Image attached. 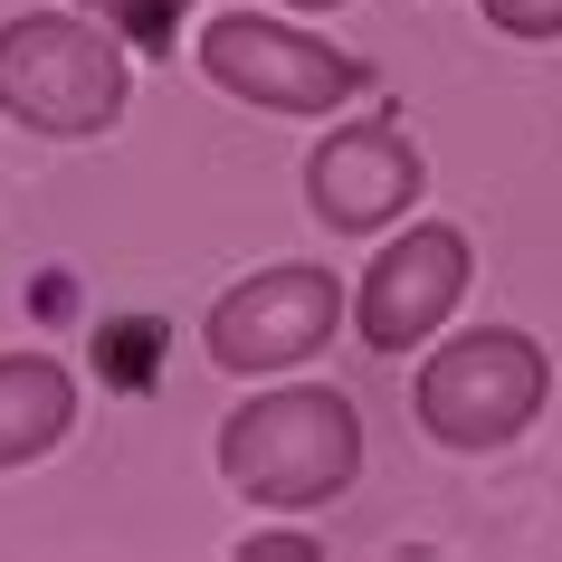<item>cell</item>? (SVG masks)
I'll return each mask as SVG.
<instances>
[{"mask_svg": "<svg viewBox=\"0 0 562 562\" xmlns=\"http://www.w3.org/2000/svg\"><path fill=\"white\" fill-rule=\"evenodd\" d=\"M220 476H229L248 505H334L362 476V411L325 382H286L258 391L220 419Z\"/></svg>", "mask_w": 562, "mask_h": 562, "instance_id": "1", "label": "cell"}, {"mask_svg": "<svg viewBox=\"0 0 562 562\" xmlns=\"http://www.w3.org/2000/svg\"><path fill=\"white\" fill-rule=\"evenodd\" d=\"M543 401H553V362H543V344L515 334V325H476V334L429 344V362H419V382H411L419 429L439 448H458V458L515 448L533 419H543Z\"/></svg>", "mask_w": 562, "mask_h": 562, "instance_id": "2", "label": "cell"}, {"mask_svg": "<svg viewBox=\"0 0 562 562\" xmlns=\"http://www.w3.org/2000/svg\"><path fill=\"white\" fill-rule=\"evenodd\" d=\"M0 115L30 134H105L124 115V38L77 0L20 10L0 30Z\"/></svg>", "mask_w": 562, "mask_h": 562, "instance_id": "3", "label": "cell"}, {"mask_svg": "<svg viewBox=\"0 0 562 562\" xmlns=\"http://www.w3.org/2000/svg\"><path fill=\"white\" fill-rule=\"evenodd\" d=\"M201 77L238 105H258V115H334V105H353L372 77L362 58H344L334 38L296 30V20H267V10H220L201 30Z\"/></svg>", "mask_w": 562, "mask_h": 562, "instance_id": "4", "label": "cell"}, {"mask_svg": "<svg viewBox=\"0 0 562 562\" xmlns=\"http://www.w3.org/2000/svg\"><path fill=\"white\" fill-rule=\"evenodd\" d=\"M344 315H353V296L334 286V267H258L201 315V353L238 382H267V372L315 362Z\"/></svg>", "mask_w": 562, "mask_h": 562, "instance_id": "5", "label": "cell"}, {"mask_svg": "<svg viewBox=\"0 0 562 562\" xmlns=\"http://www.w3.org/2000/svg\"><path fill=\"white\" fill-rule=\"evenodd\" d=\"M468 277H476L468 229H448V220H411L382 258L362 267V286H353V334L372 344V353H411V344H429V334L468 305Z\"/></svg>", "mask_w": 562, "mask_h": 562, "instance_id": "6", "label": "cell"}, {"mask_svg": "<svg viewBox=\"0 0 562 562\" xmlns=\"http://www.w3.org/2000/svg\"><path fill=\"white\" fill-rule=\"evenodd\" d=\"M419 181H429V162H419V144L391 115H353V124H334L325 144L305 153V201H315V220H325L334 238L401 229L411 201H419Z\"/></svg>", "mask_w": 562, "mask_h": 562, "instance_id": "7", "label": "cell"}, {"mask_svg": "<svg viewBox=\"0 0 562 562\" xmlns=\"http://www.w3.org/2000/svg\"><path fill=\"white\" fill-rule=\"evenodd\" d=\"M77 429V372L58 353H0V468H30Z\"/></svg>", "mask_w": 562, "mask_h": 562, "instance_id": "8", "label": "cell"}, {"mask_svg": "<svg viewBox=\"0 0 562 562\" xmlns=\"http://www.w3.org/2000/svg\"><path fill=\"white\" fill-rule=\"evenodd\" d=\"M77 10H87V20H105V30L124 38V48H144V58H162L191 0H77Z\"/></svg>", "mask_w": 562, "mask_h": 562, "instance_id": "9", "label": "cell"}, {"mask_svg": "<svg viewBox=\"0 0 562 562\" xmlns=\"http://www.w3.org/2000/svg\"><path fill=\"white\" fill-rule=\"evenodd\" d=\"M486 30H505V38H562V0H486Z\"/></svg>", "mask_w": 562, "mask_h": 562, "instance_id": "10", "label": "cell"}, {"mask_svg": "<svg viewBox=\"0 0 562 562\" xmlns=\"http://www.w3.org/2000/svg\"><path fill=\"white\" fill-rule=\"evenodd\" d=\"M315 543L305 533H248V562H305Z\"/></svg>", "mask_w": 562, "mask_h": 562, "instance_id": "11", "label": "cell"}, {"mask_svg": "<svg viewBox=\"0 0 562 562\" xmlns=\"http://www.w3.org/2000/svg\"><path fill=\"white\" fill-rule=\"evenodd\" d=\"M286 10H344V0H286Z\"/></svg>", "mask_w": 562, "mask_h": 562, "instance_id": "12", "label": "cell"}]
</instances>
